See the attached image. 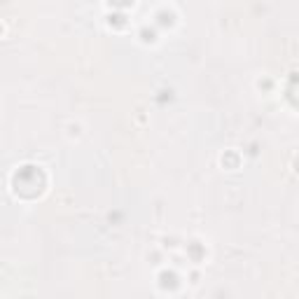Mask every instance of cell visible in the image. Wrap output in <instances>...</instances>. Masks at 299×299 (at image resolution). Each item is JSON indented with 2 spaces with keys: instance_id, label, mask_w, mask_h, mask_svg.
I'll use <instances>...</instances> for the list:
<instances>
[{
  "instance_id": "1",
  "label": "cell",
  "mask_w": 299,
  "mask_h": 299,
  "mask_svg": "<svg viewBox=\"0 0 299 299\" xmlns=\"http://www.w3.org/2000/svg\"><path fill=\"white\" fill-rule=\"evenodd\" d=\"M220 164H222V168H227V171H236V168L241 166V157H238L236 150H224L222 157H220Z\"/></svg>"
},
{
  "instance_id": "2",
  "label": "cell",
  "mask_w": 299,
  "mask_h": 299,
  "mask_svg": "<svg viewBox=\"0 0 299 299\" xmlns=\"http://www.w3.org/2000/svg\"><path fill=\"white\" fill-rule=\"evenodd\" d=\"M66 136H68L70 140L80 138V136H82V124H80V122H70V124H66Z\"/></svg>"
}]
</instances>
